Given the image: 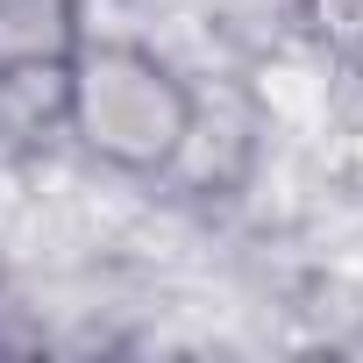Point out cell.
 <instances>
[{"label": "cell", "mask_w": 363, "mask_h": 363, "mask_svg": "<svg viewBox=\"0 0 363 363\" xmlns=\"http://www.w3.org/2000/svg\"><path fill=\"white\" fill-rule=\"evenodd\" d=\"M57 107H65V128L79 135L86 157H100L114 171H135V178L171 171L200 135L193 86L157 50L121 43V36H100V43L72 50V65L57 72Z\"/></svg>", "instance_id": "6da1fadb"}, {"label": "cell", "mask_w": 363, "mask_h": 363, "mask_svg": "<svg viewBox=\"0 0 363 363\" xmlns=\"http://www.w3.org/2000/svg\"><path fill=\"white\" fill-rule=\"evenodd\" d=\"M79 43H86L79 0H0V86L57 79Z\"/></svg>", "instance_id": "7a4b0ae2"}, {"label": "cell", "mask_w": 363, "mask_h": 363, "mask_svg": "<svg viewBox=\"0 0 363 363\" xmlns=\"http://www.w3.org/2000/svg\"><path fill=\"white\" fill-rule=\"evenodd\" d=\"M299 22L328 57H363V0H299Z\"/></svg>", "instance_id": "3957f363"}]
</instances>
